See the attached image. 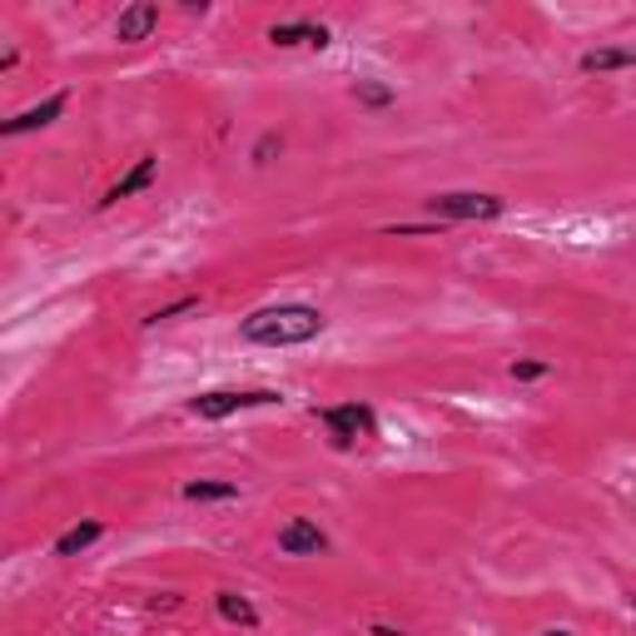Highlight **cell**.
Here are the masks:
<instances>
[{
  "label": "cell",
  "mask_w": 636,
  "mask_h": 636,
  "mask_svg": "<svg viewBox=\"0 0 636 636\" xmlns=\"http://www.w3.org/2000/svg\"><path fill=\"white\" fill-rule=\"evenodd\" d=\"M438 225H483V219H503L507 199L503 195H477V189H453V195H433L423 199Z\"/></svg>",
  "instance_id": "cell-2"
},
{
  "label": "cell",
  "mask_w": 636,
  "mask_h": 636,
  "mask_svg": "<svg viewBox=\"0 0 636 636\" xmlns=\"http://www.w3.org/2000/svg\"><path fill=\"white\" fill-rule=\"evenodd\" d=\"M324 328L328 318L314 304H269V309H254L244 318L239 338L254 348H299V344H314Z\"/></svg>",
  "instance_id": "cell-1"
},
{
  "label": "cell",
  "mask_w": 636,
  "mask_h": 636,
  "mask_svg": "<svg viewBox=\"0 0 636 636\" xmlns=\"http://www.w3.org/2000/svg\"><path fill=\"white\" fill-rule=\"evenodd\" d=\"M105 537V523H95V517H85V523H76L70 533H60L56 537V557H80V553H90L95 543Z\"/></svg>",
  "instance_id": "cell-12"
},
{
  "label": "cell",
  "mask_w": 636,
  "mask_h": 636,
  "mask_svg": "<svg viewBox=\"0 0 636 636\" xmlns=\"http://www.w3.org/2000/svg\"><path fill=\"white\" fill-rule=\"evenodd\" d=\"M269 46H279V50H294V46L328 50L334 46V30L314 26V20H284V26H269Z\"/></svg>",
  "instance_id": "cell-8"
},
{
  "label": "cell",
  "mask_w": 636,
  "mask_h": 636,
  "mask_svg": "<svg viewBox=\"0 0 636 636\" xmlns=\"http://www.w3.org/2000/svg\"><path fill=\"white\" fill-rule=\"evenodd\" d=\"M632 607H636V592H632Z\"/></svg>",
  "instance_id": "cell-20"
},
{
  "label": "cell",
  "mask_w": 636,
  "mask_h": 636,
  "mask_svg": "<svg viewBox=\"0 0 636 636\" xmlns=\"http://www.w3.org/2000/svg\"><path fill=\"white\" fill-rule=\"evenodd\" d=\"M189 309H199V294H185V299H175V304H165V309H155L145 324H169V318H179V314H189Z\"/></svg>",
  "instance_id": "cell-15"
},
{
  "label": "cell",
  "mask_w": 636,
  "mask_h": 636,
  "mask_svg": "<svg viewBox=\"0 0 636 636\" xmlns=\"http://www.w3.org/2000/svg\"><path fill=\"white\" fill-rule=\"evenodd\" d=\"M215 612L229 622V627H244V632L259 627V607H254L244 592H215Z\"/></svg>",
  "instance_id": "cell-11"
},
{
  "label": "cell",
  "mask_w": 636,
  "mask_h": 636,
  "mask_svg": "<svg viewBox=\"0 0 636 636\" xmlns=\"http://www.w3.org/2000/svg\"><path fill=\"white\" fill-rule=\"evenodd\" d=\"M279 553L284 557H324L328 553V533L309 517H289L279 527Z\"/></svg>",
  "instance_id": "cell-5"
},
{
  "label": "cell",
  "mask_w": 636,
  "mask_h": 636,
  "mask_svg": "<svg viewBox=\"0 0 636 636\" xmlns=\"http://www.w3.org/2000/svg\"><path fill=\"white\" fill-rule=\"evenodd\" d=\"M374 636H408V632H398V627H374Z\"/></svg>",
  "instance_id": "cell-18"
},
{
  "label": "cell",
  "mask_w": 636,
  "mask_h": 636,
  "mask_svg": "<svg viewBox=\"0 0 636 636\" xmlns=\"http://www.w3.org/2000/svg\"><path fill=\"white\" fill-rule=\"evenodd\" d=\"M155 175H159V159L155 155H145L140 165L130 169V175L120 179V185H110L105 189V199H100V209H110V205H120V199H135V195H145V189L155 185Z\"/></svg>",
  "instance_id": "cell-9"
},
{
  "label": "cell",
  "mask_w": 636,
  "mask_h": 636,
  "mask_svg": "<svg viewBox=\"0 0 636 636\" xmlns=\"http://www.w3.org/2000/svg\"><path fill=\"white\" fill-rule=\"evenodd\" d=\"M274 403H284V394H274V388H215V394L189 398V413L205 423H219V418H235V413H249V408H274Z\"/></svg>",
  "instance_id": "cell-3"
},
{
  "label": "cell",
  "mask_w": 636,
  "mask_h": 636,
  "mask_svg": "<svg viewBox=\"0 0 636 636\" xmlns=\"http://www.w3.org/2000/svg\"><path fill=\"white\" fill-rule=\"evenodd\" d=\"M66 105H70V95L60 90V95H50V100H40V105H30V110H20L16 120H6L0 125V135L6 140H16V135H30V130H46V125H56L60 115H66Z\"/></svg>",
  "instance_id": "cell-6"
},
{
  "label": "cell",
  "mask_w": 636,
  "mask_h": 636,
  "mask_svg": "<svg viewBox=\"0 0 636 636\" xmlns=\"http://www.w3.org/2000/svg\"><path fill=\"white\" fill-rule=\"evenodd\" d=\"M279 150H284V140H279V135H264V140L254 145V165H269V159L279 155Z\"/></svg>",
  "instance_id": "cell-17"
},
{
  "label": "cell",
  "mask_w": 636,
  "mask_h": 636,
  "mask_svg": "<svg viewBox=\"0 0 636 636\" xmlns=\"http://www.w3.org/2000/svg\"><path fill=\"white\" fill-rule=\"evenodd\" d=\"M354 100L364 105V110H388L398 95H394V85H384V80H358L354 85Z\"/></svg>",
  "instance_id": "cell-14"
},
{
  "label": "cell",
  "mask_w": 636,
  "mask_h": 636,
  "mask_svg": "<svg viewBox=\"0 0 636 636\" xmlns=\"http://www.w3.org/2000/svg\"><path fill=\"white\" fill-rule=\"evenodd\" d=\"M318 423L328 428L334 448H354L364 438H378V413L368 403H338V408H318Z\"/></svg>",
  "instance_id": "cell-4"
},
{
  "label": "cell",
  "mask_w": 636,
  "mask_h": 636,
  "mask_svg": "<svg viewBox=\"0 0 636 636\" xmlns=\"http://www.w3.org/2000/svg\"><path fill=\"white\" fill-rule=\"evenodd\" d=\"M155 30H159L155 0H135V6H125L120 20H115V40H125V46H140V40H150Z\"/></svg>",
  "instance_id": "cell-7"
},
{
  "label": "cell",
  "mask_w": 636,
  "mask_h": 636,
  "mask_svg": "<svg viewBox=\"0 0 636 636\" xmlns=\"http://www.w3.org/2000/svg\"><path fill=\"white\" fill-rule=\"evenodd\" d=\"M543 636H572V632H562V627H553V632H543Z\"/></svg>",
  "instance_id": "cell-19"
},
{
  "label": "cell",
  "mask_w": 636,
  "mask_h": 636,
  "mask_svg": "<svg viewBox=\"0 0 636 636\" xmlns=\"http://www.w3.org/2000/svg\"><path fill=\"white\" fill-rule=\"evenodd\" d=\"M507 374H513L517 384H537V378H547V374H553V368H547L543 358H517V364L507 368Z\"/></svg>",
  "instance_id": "cell-16"
},
{
  "label": "cell",
  "mask_w": 636,
  "mask_h": 636,
  "mask_svg": "<svg viewBox=\"0 0 636 636\" xmlns=\"http://www.w3.org/2000/svg\"><path fill=\"white\" fill-rule=\"evenodd\" d=\"M582 76H612V70H632L636 66V46H597L577 60Z\"/></svg>",
  "instance_id": "cell-10"
},
{
  "label": "cell",
  "mask_w": 636,
  "mask_h": 636,
  "mask_svg": "<svg viewBox=\"0 0 636 636\" xmlns=\"http://www.w3.org/2000/svg\"><path fill=\"white\" fill-rule=\"evenodd\" d=\"M179 493H185L189 503H235L239 483H205V477H199V483H185Z\"/></svg>",
  "instance_id": "cell-13"
}]
</instances>
